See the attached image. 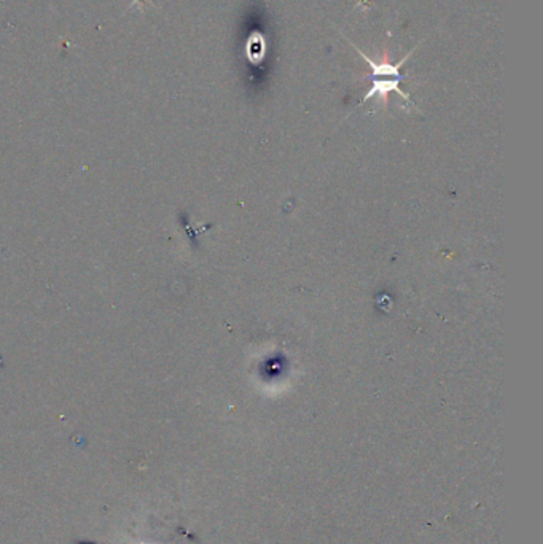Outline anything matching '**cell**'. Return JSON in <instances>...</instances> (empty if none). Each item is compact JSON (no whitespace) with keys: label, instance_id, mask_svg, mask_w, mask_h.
<instances>
[{"label":"cell","instance_id":"7a4b0ae2","mask_svg":"<svg viewBox=\"0 0 543 544\" xmlns=\"http://www.w3.org/2000/svg\"><path fill=\"white\" fill-rule=\"evenodd\" d=\"M246 54L247 59L251 61L253 65H258L265 59L266 54V40L260 32H253L251 37L247 39L246 43Z\"/></svg>","mask_w":543,"mask_h":544},{"label":"cell","instance_id":"6da1fadb","mask_svg":"<svg viewBox=\"0 0 543 544\" xmlns=\"http://www.w3.org/2000/svg\"><path fill=\"white\" fill-rule=\"evenodd\" d=\"M400 80H402V78H389V80L373 78L372 89H370L368 93L363 96L362 102H367L370 98H373V96H379L381 100H383V104H385V102H387V94L392 93V91H395V93H398L400 96H402V98H405V100H409L408 94H405L403 91L398 88Z\"/></svg>","mask_w":543,"mask_h":544}]
</instances>
